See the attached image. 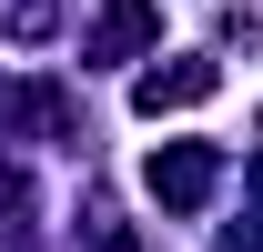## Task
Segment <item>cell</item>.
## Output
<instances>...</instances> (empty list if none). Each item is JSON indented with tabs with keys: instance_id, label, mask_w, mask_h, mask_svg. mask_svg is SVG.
I'll use <instances>...</instances> for the list:
<instances>
[{
	"instance_id": "cell-4",
	"label": "cell",
	"mask_w": 263,
	"mask_h": 252,
	"mask_svg": "<svg viewBox=\"0 0 263 252\" xmlns=\"http://www.w3.org/2000/svg\"><path fill=\"white\" fill-rule=\"evenodd\" d=\"M253 192H263V161H253Z\"/></svg>"
},
{
	"instance_id": "cell-3",
	"label": "cell",
	"mask_w": 263,
	"mask_h": 252,
	"mask_svg": "<svg viewBox=\"0 0 263 252\" xmlns=\"http://www.w3.org/2000/svg\"><path fill=\"white\" fill-rule=\"evenodd\" d=\"M213 91H223V71H213V61H172V71H142V91H132V101L162 121V111H193V101H213Z\"/></svg>"
},
{
	"instance_id": "cell-2",
	"label": "cell",
	"mask_w": 263,
	"mask_h": 252,
	"mask_svg": "<svg viewBox=\"0 0 263 252\" xmlns=\"http://www.w3.org/2000/svg\"><path fill=\"white\" fill-rule=\"evenodd\" d=\"M142 40H162V10H152V0H111L91 20V40H81V61H132Z\"/></svg>"
},
{
	"instance_id": "cell-1",
	"label": "cell",
	"mask_w": 263,
	"mask_h": 252,
	"mask_svg": "<svg viewBox=\"0 0 263 252\" xmlns=\"http://www.w3.org/2000/svg\"><path fill=\"white\" fill-rule=\"evenodd\" d=\"M142 182H152L162 212H202V192L223 182V152H213V141H162V152L142 161Z\"/></svg>"
}]
</instances>
